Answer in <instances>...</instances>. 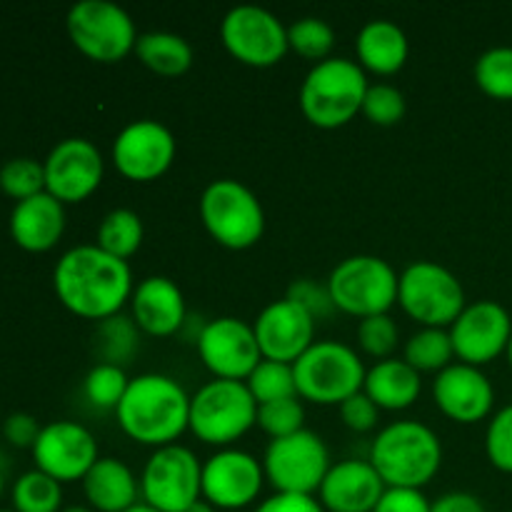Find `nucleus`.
<instances>
[{
    "label": "nucleus",
    "mask_w": 512,
    "mask_h": 512,
    "mask_svg": "<svg viewBox=\"0 0 512 512\" xmlns=\"http://www.w3.org/2000/svg\"><path fill=\"white\" fill-rule=\"evenodd\" d=\"M53 288L65 310L103 323L123 313L135 285L125 260L113 258L98 245H75L60 255L53 270Z\"/></svg>",
    "instance_id": "obj_1"
},
{
    "label": "nucleus",
    "mask_w": 512,
    "mask_h": 512,
    "mask_svg": "<svg viewBox=\"0 0 512 512\" xmlns=\"http://www.w3.org/2000/svg\"><path fill=\"white\" fill-rule=\"evenodd\" d=\"M120 430L148 448H165L190 430V395L175 378L143 373L130 378L123 400L115 408Z\"/></svg>",
    "instance_id": "obj_2"
},
{
    "label": "nucleus",
    "mask_w": 512,
    "mask_h": 512,
    "mask_svg": "<svg viewBox=\"0 0 512 512\" xmlns=\"http://www.w3.org/2000/svg\"><path fill=\"white\" fill-rule=\"evenodd\" d=\"M368 460L385 488L423 490L443 465V443L425 423L395 420L373 440Z\"/></svg>",
    "instance_id": "obj_3"
},
{
    "label": "nucleus",
    "mask_w": 512,
    "mask_h": 512,
    "mask_svg": "<svg viewBox=\"0 0 512 512\" xmlns=\"http://www.w3.org/2000/svg\"><path fill=\"white\" fill-rule=\"evenodd\" d=\"M370 83L358 60L328 58L315 63L300 85V110L320 130L348 125L363 110Z\"/></svg>",
    "instance_id": "obj_4"
},
{
    "label": "nucleus",
    "mask_w": 512,
    "mask_h": 512,
    "mask_svg": "<svg viewBox=\"0 0 512 512\" xmlns=\"http://www.w3.org/2000/svg\"><path fill=\"white\" fill-rule=\"evenodd\" d=\"M298 398L313 405H343L365 385V363L350 345L315 340L293 363Z\"/></svg>",
    "instance_id": "obj_5"
},
{
    "label": "nucleus",
    "mask_w": 512,
    "mask_h": 512,
    "mask_svg": "<svg viewBox=\"0 0 512 512\" xmlns=\"http://www.w3.org/2000/svg\"><path fill=\"white\" fill-rule=\"evenodd\" d=\"M258 425V403L238 380H210L190 395V433L205 445L230 448Z\"/></svg>",
    "instance_id": "obj_6"
},
{
    "label": "nucleus",
    "mask_w": 512,
    "mask_h": 512,
    "mask_svg": "<svg viewBox=\"0 0 512 512\" xmlns=\"http://www.w3.org/2000/svg\"><path fill=\"white\" fill-rule=\"evenodd\" d=\"M398 280L393 265L378 255H350L328 275L335 310L365 320L390 313L398 303Z\"/></svg>",
    "instance_id": "obj_7"
},
{
    "label": "nucleus",
    "mask_w": 512,
    "mask_h": 512,
    "mask_svg": "<svg viewBox=\"0 0 512 512\" xmlns=\"http://www.w3.org/2000/svg\"><path fill=\"white\" fill-rule=\"evenodd\" d=\"M200 220L218 245L248 250L263 238L265 213L258 195L233 178H218L200 195Z\"/></svg>",
    "instance_id": "obj_8"
},
{
    "label": "nucleus",
    "mask_w": 512,
    "mask_h": 512,
    "mask_svg": "<svg viewBox=\"0 0 512 512\" xmlns=\"http://www.w3.org/2000/svg\"><path fill=\"white\" fill-rule=\"evenodd\" d=\"M398 305L423 328L448 330L468 303L458 275L438 263L418 260L400 273Z\"/></svg>",
    "instance_id": "obj_9"
},
{
    "label": "nucleus",
    "mask_w": 512,
    "mask_h": 512,
    "mask_svg": "<svg viewBox=\"0 0 512 512\" xmlns=\"http://www.w3.org/2000/svg\"><path fill=\"white\" fill-rule=\"evenodd\" d=\"M68 35L75 48L93 63L113 65L135 53V23L110 0H80L68 10Z\"/></svg>",
    "instance_id": "obj_10"
},
{
    "label": "nucleus",
    "mask_w": 512,
    "mask_h": 512,
    "mask_svg": "<svg viewBox=\"0 0 512 512\" xmlns=\"http://www.w3.org/2000/svg\"><path fill=\"white\" fill-rule=\"evenodd\" d=\"M203 498V463L185 445L153 450L140 475V500L158 512H185Z\"/></svg>",
    "instance_id": "obj_11"
},
{
    "label": "nucleus",
    "mask_w": 512,
    "mask_h": 512,
    "mask_svg": "<svg viewBox=\"0 0 512 512\" xmlns=\"http://www.w3.org/2000/svg\"><path fill=\"white\" fill-rule=\"evenodd\" d=\"M330 468L333 463L328 445L308 428L288 438L270 440L263 455L265 480L273 485L275 493L315 495Z\"/></svg>",
    "instance_id": "obj_12"
},
{
    "label": "nucleus",
    "mask_w": 512,
    "mask_h": 512,
    "mask_svg": "<svg viewBox=\"0 0 512 512\" xmlns=\"http://www.w3.org/2000/svg\"><path fill=\"white\" fill-rule=\"evenodd\" d=\"M220 40L238 63L250 68H273L288 53V28L270 10L238 5L225 13Z\"/></svg>",
    "instance_id": "obj_13"
},
{
    "label": "nucleus",
    "mask_w": 512,
    "mask_h": 512,
    "mask_svg": "<svg viewBox=\"0 0 512 512\" xmlns=\"http://www.w3.org/2000/svg\"><path fill=\"white\" fill-rule=\"evenodd\" d=\"M195 345L203 365L218 380L245 383L263 360L253 325L230 315L205 323L195 338Z\"/></svg>",
    "instance_id": "obj_14"
},
{
    "label": "nucleus",
    "mask_w": 512,
    "mask_h": 512,
    "mask_svg": "<svg viewBox=\"0 0 512 512\" xmlns=\"http://www.w3.org/2000/svg\"><path fill=\"white\" fill-rule=\"evenodd\" d=\"M35 470L65 483H83L88 470L98 463V440L85 425L73 420H55L43 425L33 445Z\"/></svg>",
    "instance_id": "obj_15"
},
{
    "label": "nucleus",
    "mask_w": 512,
    "mask_h": 512,
    "mask_svg": "<svg viewBox=\"0 0 512 512\" xmlns=\"http://www.w3.org/2000/svg\"><path fill=\"white\" fill-rule=\"evenodd\" d=\"M448 333L453 340L458 363L483 368V365L493 363L500 355L508 353L512 318L508 310L495 300H475V303L465 305V310L450 325Z\"/></svg>",
    "instance_id": "obj_16"
},
{
    "label": "nucleus",
    "mask_w": 512,
    "mask_h": 512,
    "mask_svg": "<svg viewBox=\"0 0 512 512\" xmlns=\"http://www.w3.org/2000/svg\"><path fill=\"white\" fill-rule=\"evenodd\" d=\"M178 143L158 120H135L125 125L113 143V165L125 180L153 183L173 165Z\"/></svg>",
    "instance_id": "obj_17"
},
{
    "label": "nucleus",
    "mask_w": 512,
    "mask_h": 512,
    "mask_svg": "<svg viewBox=\"0 0 512 512\" xmlns=\"http://www.w3.org/2000/svg\"><path fill=\"white\" fill-rule=\"evenodd\" d=\"M45 193L63 205L88 200L103 183L105 163L98 145L85 138H65L55 145L43 163Z\"/></svg>",
    "instance_id": "obj_18"
},
{
    "label": "nucleus",
    "mask_w": 512,
    "mask_h": 512,
    "mask_svg": "<svg viewBox=\"0 0 512 512\" xmlns=\"http://www.w3.org/2000/svg\"><path fill=\"white\" fill-rule=\"evenodd\" d=\"M265 485L263 460L238 448H223L203 463V500L215 510H243Z\"/></svg>",
    "instance_id": "obj_19"
},
{
    "label": "nucleus",
    "mask_w": 512,
    "mask_h": 512,
    "mask_svg": "<svg viewBox=\"0 0 512 512\" xmlns=\"http://www.w3.org/2000/svg\"><path fill=\"white\" fill-rule=\"evenodd\" d=\"M315 325L313 315L293 300L283 298L265 305L253 323L263 360L293 365L315 343Z\"/></svg>",
    "instance_id": "obj_20"
},
{
    "label": "nucleus",
    "mask_w": 512,
    "mask_h": 512,
    "mask_svg": "<svg viewBox=\"0 0 512 512\" xmlns=\"http://www.w3.org/2000/svg\"><path fill=\"white\" fill-rule=\"evenodd\" d=\"M433 400L440 413L458 425H475L490 418L495 408V388L475 365L453 363L435 375Z\"/></svg>",
    "instance_id": "obj_21"
},
{
    "label": "nucleus",
    "mask_w": 512,
    "mask_h": 512,
    "mask_svg": "<svg viewBox=\"0 0 512 512\" xmlns=\"http://www.w3.org/2000/svg\"><path fill=\"white\" fill-rule=\"evenodd\" d=\"M385 483L370 460L348 458L335 463L318 490L325 512H373L383 498Z\"/></svg>",
    "instance_id": "obj_22"
},
{
    "label": "nucleus",
    "mask_w": 512,
    "mask_h": 512,
    "mask_svg": "<svg viewBox=\"0 0 512 512\" xmlns=\"http://www.w3.org/2000/svg\"><path fill=\"white\" fill-rule=\"evenodd\" d=\"M130 318L140 333L150 338H170L180 333L188 320L183 290L165 275H150L140 280L130 298Z\"/></svg>",
    "instance_id": "obj_23"
},
{
    "label": "nucleus",
    "mask_w": 512,
    "mask_h": 512,
    "mask_svg": "<svg viewBox=\"0 0 512 512\" xmlns=\"http://www.w3.org/2000/svg\"><path fill=\"white\" fill-rule=\"evenodd\" d=\"M65 233V205L50 193L15 203L10 213V235L25 253H48Z\"/></svg>",
    "instance_id": "obj_24"
},
{
    "label": "nucleus",
    "mask_w": 512,
    "mask_h": 512,
    "mask_svg": "<svg viewBox=\"0 0 512 512\" xmlns=\"http://www.w3.org/2000/svg\"><path fill=\"white\" fill-rule=\"evenodd\" d=\"M88 508L95 512H128L140 500V480L118 458H98L83 478Z\"/></svg>",
    "instance_id": "obj_25"
},
{
    "label": "nucleus",
    "mask_w": 512,
    "mask_h": 512,
    "mask_svg": "<svg viewBox=\"0 0 512 512\" xmlns=\"http://www.w3.org/2000/svg\"><path fill=\"white\" fill-rule=\"evenodd\" d=\"M355 53L363 70L375 75H395L408 63V35L393 20H370L355 38Z\"/></svg>",
    "instance_id": "obj_26"
},
{
    "label": "nucleus",
    "mask_w": 512,
    "mask_h": 512,
    "mask_svg": "<svg viewBox=\"0 0 512 512\" xmlns=\"http://www.w3.org/2000/svg\"><path fill=\"white\" fill-rule=\"evenodd\" d=\"M420 390H423V380L415 368H410L405 360L388 358L378 360L373 368L365 373L363 393L378 405L380 410H390V413H400L418 403Z\"/></svg>",
    "instance_id": "obj_27"
},
{
    "label": "nucleus",
    "mask_w": 512,
    "mask_h": 512,
    "mask_svg": "<svg viewBox=\"0 0 512 512\" xmlns=\"http://www.w3.org/2000/svg\"><path fill=\"white\" fill-rule=\"evenodd\" d=\"M135 58L163 78H178L188 73L193 65V48L183 35L165 33V30H153V33L138 35L135 43Z\"/></svg>",
    "instance_id": "obj_28"
},
{
    "label": "nucleus",
    "mask_w": 512,
    "mask_h": 512,
    "mask_svg": "<svg viewBox=\"0 0 512 512\" xmlns=\"http://www.w3.org/2000/svg\"><path fill=\"white\" fill-rule=\"evenodd\" d=\"M143 235V220H140L135 210L115 208L100 220L95 245L108 255H113V258L128 263V258H133L140 250V245H143Z\"/></svg>",
    "instance_id": "obj_29"
},
{
    "label": "nucleus",
    "mask_w": 512,
    "mask_h": 512,
    "mask_svg": "<svg viewBox=\"0 0 512 512\" xmlns=\"http://www.w3.org/2000/svg\"><path fill=\"white\" fill-rule=\"evenodd\" d=\"M403 360L418 373H443L455 360L450 333L445 328H420L405 343Z\"/></svg>",
    "instance_id": "obj_30"
},
{
    "label": "nucleus",
    "mask_w": 512,
    "mask_h": 512,
    "mask_svg": "<svg viewBox=\"0 0 512 512\" xmlns=\"http://www.w3.org/2000/svg\"><path fill=\"white\" fill-rule=\"evenodd\" d=\"M15 512H60L63 510V485L40 470H28L13 485Z\"/></svg>",
    "instance_id": "obj_31"
},
{
    "label": "nucleus",
    "mask_w": 512,
    "mask_h": 512,
    "mask_svg": "<svg viewBox=\"0 0 512 512\" xmlns=\"http://www.w3.org/2000/svg\"><path fill=\"white\" fill-rule=\"evenodd\" d=\"M138 325H135L133 318L118 313L113 318L98 323V333H95V340H98V353L103 355L100 363L120 365L123 368L125 363H130L138 350Z\"/></svg>",
    "instance_id": "obj_32"
},
{
    "label": "nucleus",
    "mask_w": 512,
    "mask_h": 512,
    "mask_svg": "<svg viewBox=\"0 0 512 512\" xmlns=\"http://www.w3.org/2000/svg\"><path fill=\"white\" fill-rule=\"evenodd\" d=\"M250 395L258 405L275 403V400L298 398V388H295V373L293 365L275 363V360H260L258 368L250 373L245 380Z\"/></svg>",
    "instance_id": "obj_33"
},
{
    "label": "nucleus",
    "mask_w": 512,
    "mask_h": 512,
    "mask_svg": "<svg viewBox=\"0 0 512 512\" xmlns=\"http://www.w3.org/2000/svg\"><path fill=\"white\" fill-rule=\"evenodd\" d=\"M288 48L298 53L300 58L323 63L333 58L335 48V30L333 25L320 18H300L288 25Z\"/></svg>",
    "instance_id": "obj_34"
},
{
    "label": "nucleus",
    "mask_w": 512,
    "mask_h": 512,
    "mask_svg": "<svg viewBox=\"0 0 512 512\" xmlns=\"http://www.w3.org/2000/svg\"><path fill=\"white\" fill-rule=\"evenodd\" d=\"M475 83L488 98L512 100V48L498 45L485 50L475 63Z\"/></svg>",
    "instance_id": "obj_35"
},
{
    "label": "nucleus",
    "mask_w": 512,
    "mask_h": 512,
    "mask_svg": "<svg viewBox=\"0 0 512 512\" xmlns=\"http://www.w3.org/2000/svg\"><path fill=\"white\" fill-rule=\"evenodd\" d=\"M130 378L120 365L98 363L88 370L83 380V395L93 408L115 410L128 390Z\"/></svg>",
    "instance_id": "obj_36"
},
{
    "label": "nucleus",
    "mask_w": 512,
    "mask_h": 512,
    "mask_svg": "<svg viewBox=\"0 0 512 512\" xmlns=\"http://www.w3.org/2000/svg\"><path fill=\"white\" fill-rule=\"evenodd\" d=\"M0 190L15 203L45 193V168L35 158H13L0 168Z\"/></svg>",
    "instance_id": "obj_37"
},
{
    "label": "nucleus",
    "mask_w": 512,
    "mask_h": 512,
    "mask_svg": "<svg viewBox=\"0 0 512 512\" xmlns=\"http://www.w3.org/2000/svg\"><path fill=\"white\" fill-rule=\"evenodd\" d=\"M258 428L270 440L288 438L305 428V408L300 398L275 400V403L258 405Z\"/></svg>",
    "instance_id": "obj_38"
},
{
    "label": "nucleus",
    "mask_w": 512,
    "mask_h": 512,
    "mask_svg": "<svg viewBox=\"0 0 512 512\" xmlns=\"http://www.w3.org/2000/svg\"><path fill=\"white\" fill-rule=\"evenodd\" d=\"M400 330L390 313L373 315L358 323V345L365 355L375 360H388L398 350Z\"/></svg>",
    "instance_id": "obj_39"
},
{
    "label": "nucleus",
    "mask_w": 512,
    "mask_h": 512,
    "mask_svg": "<svg viewBox=\"0 0 512 512\" xmlns=\"http://www.w3.org/2000/svg\"><path fill=\"white\" fill-rule=\"evenodd\" d=\"M405 95L400 93L395 85L378 83L370 85L368 93H365L363 110L360 113L370 120L373 125H380V128H390V125H398L400 120L405 118Z\"/></svg>",
    "instance_id": "obj_40"
},
{
    "label": "nucleus",
    "mask_w": 512,
    "mask_h": 512,
    "mask_svg": "<svg viewBox=\"0 0 512 512\" xmlns=\"http://www.w3.org/2000/svg\"><path fill=\"white\" fill-rule=\"evenodd\" d=\"M485 455L495 470L512 475V403L490 418L485 430Z\"/></svg>",
    "instance_id": "obj_41"
},
{
    "label": "nucleus",
    "mask_w": 512,
    "mask_h": 512,
    "mask_svg": "<svg viewBox=\"0 0 512 512\" xmlns=\"http://www.w3.org/2000/svg\"><path fill=\"white\" fill-rule=\"evenodd\" d=\"M285 298L293 300V303H298L305 313L313 315L315 323H318V320L330 318V315L335 313V303H333V298H330L328 283H318V280H313V278L293 280Z\"/></svg>",
    "instance_id": "obj_42"
},
{
    "label": "nucleus",
    "mask_w": 512,
    "mask_h": 512,
    "mask_svg": "<svg viewBox=\"0 0 512 512\" xmlns=\"http://www.w3.org/2000/svg\"><path fill=\"white\" fill-rule=\"evenodd\" d=\"M338 410L343 425L353 430V433H370V430L378 428L380 408L363 393V390L350 395L343 405H338Z\"/></svg>",
    "instance_id": "obj_43"
},
{
    "label": "nucleus",
    "mask_w": 512,
    "mask_h": 512,
    "mask_svg": "<svg viewBox=\"0 0 512 512\" xmlns=\"http://www.w3.org/2000/svg\"><path fill=\"white\" fill-rule=\"evenodd\" d=\"M373 512H430V500L423 490L415 488H385Z\"/></svg>",
    "instance_id": "obj_44"
},
{
    "label": "nucleus",
    "mask_w": 512,
    "mask_h": 512,
    "mask_svg": "<svg viewBox=\"0 0 512 512\" xmlns=\"http://www.w3.org/2000/svg\"><path fill=\"white\" fill-rule=\"evenodd\" d=\"M43 425H38V420L28 413H13L5 418L3 423V435L10 445L15 448H30L33 450L35 440H38Z\"/></svg>",
    "instance_id": "obj_45"
},
{
    "label": "nucleus",
    "mask_w": 512,
    "mask_h": 512,
    "mask_svg": "<svg viewBox=\"0 0 512 512\" xmlns=\"http://www.w3.org/2000/svg\"><path fill=\"white\" fill-rule=\"evenodd\" d=\"M255 512H325L315 495L275 493L255 508Z\"/></svg>",
    "instance_id": "obj_46"
},
{
    "label": "nucleus",
    "mask_w": 512,
    "mask_h": 512,
    "mask_svg": "<svg viewBox=\"0 0 512 512\" xmlns=\"http://www.w3.org/2000/svg\"><path fill=\"white\" fill-rule=\"evenodd\" d=\"M430 512H485V505L478 495L453 490V493L440 495L435 503H430Z\"/></svg>",
    "instance_id": "obj_47"
},
{
    "label": "nucleus",
    "mask_w": 512,
    "mask_h": 512,
    "mask_svg": "<svg viewBox=\"0 0 512 512\" xmlns=\"http://www.w3.org/2000/svg\"><path fill=\"white\" fill-rule=\"evenodd\" d=\"M185 512H218V510H215L213 505L208 503V500H203V498H200L198 503H193V505H190V508L185 510Z\"/></svg>",
    "instance_id": "obj_48"
},
{
    "label": "nucleus",
    "mask_w": 512,
    "mask_h": 512,
    "mask_svg": "<svg viewBox=\"0 0 512 512\" xmlns=\"http://www.w3.org/2000/svg\"><path fill=\"white\" fill-rule=\"evenodd\" d=\"M60 512H95V510H90L88 505H70V508H63Z\"/></svg>",
    "instance_id": "obj_49"
},
{
    "label": "nucleus",
    "mask_w": 512,
    "mask_h": 512,
    "mask_svg": "<svg viewBox=\"0 0 512 512\" xmlns=\"http://www.w3.org/2000/svg\"><path fill=\"white\" fill-rule=\"evenodd\" d=\"M128 512H158V510H153L150 505H145V503H138L135 508H130Z\"/></svg>",
    "instance_id": "obj_50"
},
{
    "label": "nucleus",
    "mask_w": 512,
    "mask_h": 512,
    "mask_svg": "<svg viewBox=\"0 0 512 512\" xmlns=\"http://www.w3.org/2000/svg\"><path fill=\"white\" fill-rule=\"evenodd\" d=\"M3 490H5V468L0 463V498H3Z\"/></svg>",
    "instance_id": "obj_51"
},
{
    "label": "nucleus",
    "mask_w": 512,
    "mask_h": 512,
    "mask_svg": "<svg viewBox=\"0 0 512 512\" xmlns=\"http://www.w3.org/2000/svg\"><path fill=\"white\" fill-rule=\"evenodd\" d=\"M505 355H508V363H510V368H512V338H510V345H508V353H505Z\"/></svg>",
    "instance_id": "obj_52"
},
{
    "label": "nucleus",
    "mask_w": 512,
    "mask_h": 512,
    "mask_svg": "<svg viewBox=\"0 0 512 512\" xmlns=\"http://www.w3.org/2000/svg\"><path fill=\"white\" fill-rule=\"evenodd\" d=\"M0 512H15V510H0Z\"/></svg>",
    "instance_id": "obj_53"
}]
</instances>
